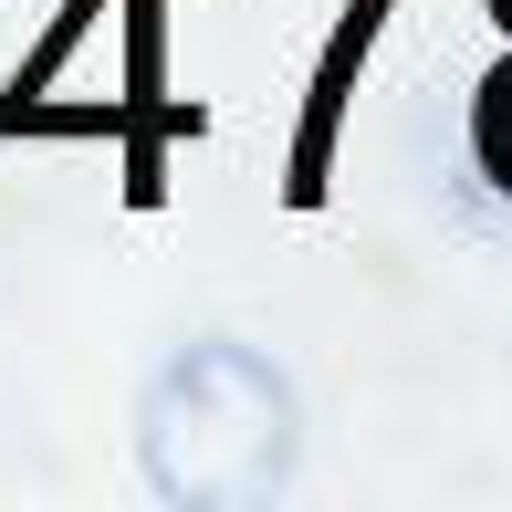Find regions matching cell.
I'll return each instance as SVG.
<instances>
[{"label": "cell", "mask_w": 512, "mask_h": 512, "mask_svg": "<svg viewBox=\"0 0 512 512\" xmlns=\"http://www.w3.org/2000/svg\"><path fill=\"white\" fill-rule=\"evenodd\" d=\"M304 398L251 335H189L136 398V471L168 512H262L293 492Z\"/></svg>", "instance_id": "cell-1"}, {"label": "cell", "mask_w": 512, "mask_h": 512, "mask_svg": "<svg viewBox=\"0 0 512 512\" xmlns=\"http://www.w3.org/2000/svg\"><path fill=\"white\" fill-rule=\"evenodd\" d=\"M481 136H492V168L512 178V63H502V84H492V115H481Z\"/></svg>", "instance_id": "cell-2"}, {"label": "cell", "mask_w": 512, "mask_h": 512, "mask_svg": "<svg viewBox=\"0 0 512 512\" xmlns=\"http://www.w3.org/2000/svg\"><path fill=\"white\" fill-rule=\"evenodd\" d=\"M502 11H512V0H502Z\"/></svg>", "instance_id": "cell-3"}]
</instances>
